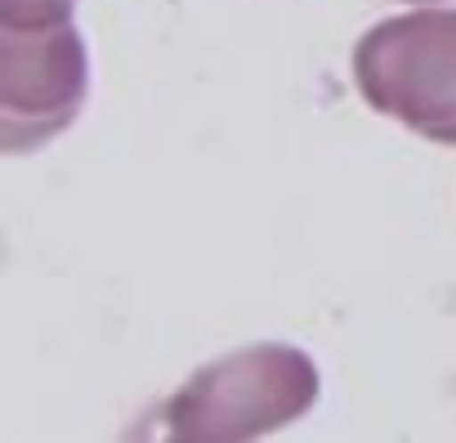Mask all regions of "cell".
Returning <instances> with one entry per match:
<instances>
[{"label":"cell","mask_w":456,"mask_h":443,"mask_svg":"<svg viewBox=\"0 0 456 443\" xmlns=\"http://www.w3.org/2000/svg\"><path fill=\"white\" fill-rule=\"evenodd\" d=\"M77 14V0H0V28H41Z\"/></svg>","instance_id":"4"},{"label":"cell","mask_w":456,"mask_h":443,"mask_svg":"<svg viewBox=\"0 0 456 443\" xmlns=\"http://www.w3.org/2000/svg\"><path fill=\"white\" fill-rule=\"evenodd\" d=\"M322 394L318 363L296 345H247L201 363L161 407V434L183 443H242L296 425Z\"/></svg>","instance_id":"1"},{"label":"cell","mask_w":456,"mask_h":443,"mask_svg":"<svg viewBox=\"0 0 456 443\" xmlns=\"http://www.w3.org/2000/svg\"><path fill=\"white\" fill-rule=\"evenodd\" d=\"M90 54L72 19L0 28V148L10 157L59 139L86 108Z\"/></svg>","instance_id":"3"},{"label":"cell","mask_w":456,"mask_h":443,"mask_svg":"<svg viewBox=\"0 0 456 443\" xmlns=\"http://www.w3.org/2000/svg\"><path fill=\"white\" fill-rule=\"evenodd\" d=\"M403 5H447V0H403Z\"/></svg>","instance_id":"5"},{"label":"cell","mask_w":456,"mask_h":443,"mask_svg":"<svg viewBox=\"0 0 456 443\" xmlns=\"http://www.w3.org/2000/svg\"><path fill=\"white\" fill-rule=\"evenodd\" d=\"M358 99L429 144L456 148V10L416 5L354 45Z\"/></svg>","instance_id":"2"}]
</instances>
